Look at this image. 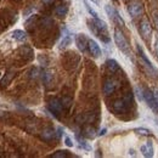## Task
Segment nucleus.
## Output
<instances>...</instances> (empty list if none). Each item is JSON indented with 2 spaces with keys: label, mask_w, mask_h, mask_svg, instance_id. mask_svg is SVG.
I'll list each match as a JSON object with an SVG mask.
<instances>
[{
  "label": "nucleus",
  "mask_w": 158,
  "mask_h": 158,
  "mask_svg": "<svg viewBox=\"0 0 158 158\" xmlns=\"http://www.w3.org/2000/svg\"><path fill=\"white\" fill-rule=\"evenodd\" d=\"M89 28L90 31L102 41L108 43L110 41V34H108V29H107V24L102 20L94 19L93 21H89Z\"/></svg>",
  "instance_id": "obj_1"
},
{
  "label": "nucleus",
  "mask_w": 158,
  "mask_h": 158,
  "mask_svg": "<svg viewBox=\"0 0 158 158\" xmlns=\"http://www.w3.org/2000/svg\"><path fill=\"white\" fill-rule=\"evenodd\" d=\"M114 41H116V45L118 46V49L120 51H123L125 55H129L130 54V46H129V44H128V40L127 38L124 37V34H123V32L118 29V28H116L114 29Z\"/></svg>",
  "instance_id": "obj_2"
},
{
  "label": "nucleus",
  "mask_w": 158,
  "mask_h": 158,
  "mask_svg": "<svg viewBox=\"0 0 158 158\" xmlns=\"http://www.w3.org/2000/svg\"><path fill=\"white\" fill-rule=\"evenodd\" d=\"M131 102H133V96H131V95H127V96H124L123 99L117 100V101L113 103L112 108H113V111H114L116 113H125V112L130 108Z\"/></svg>",
  "instance_id": "obj_3"
},
{
  "label": "nucleus",
  "mask_w": 158,
  "mask_h": 158,
  "mask_svg": "<svg viewBox=\"0 0 158 158\" xmlns=\"http://www.w3.org/2000/svg\"><path fill=\"white\" fill-rule=\"evenodd\" d=\"M142 99L145 100V102L155 111H157L158 106H157V102H156V99H155V94L148 90V89H143L142 90Z\"/></svg>",
  "instance_id": "obj_4"
},
{
  "label": "nucleus",
  "mask_w": 158,
  "mask_h": 158,
  "mask_svg": "<svg viewBox=\"0 0 158 158\" xmlns=\"http://www.w3.org/2000/svg\"><path fill=\"white\" fill-rule=\"evenodd\" d=\"M139 32H140V35L145 40H148L151 38V34H152V28H151V24L147 20H143L140 23V28H139Z\"/></svg>",
  "instance_id": "obj_5"
},
{
  "label": "nucleus",
  "mask_w": 158,
  "mask_h": 158,
  "mask_svg": "<svg viewBox=\"0 0 158 158\" xmlns=\"http://www.w3.org/2000/svg\"><path fill=\"white\" fill-rule=\"evenodd\" d=\"M119 86V83L116 79H107L103 84V94L105 95H111L113 94Z\"/></svg>",
  "instance_id": "obj_6"
},
{
  "label": "nucleus",
  "mask_w": 158,
  "mask_h": 158,
  "mask_svg": "<svg viewBox=\"0 0 158 158\" xmlns=\"http://www.w3.org/2000/svg\"><path fill=\"white\" fill-rule=\"evenodd\" d=\"M106 12H107V15H108V17L111 19V20H113L116 23H118L119 26H124V21L122 20V17L119 16L118 11L113 7V6H111V5H106Z\"/></svg>",
  "instance_id": "obj_7"
},
{
  "label": "nucleus",
  "mask_w": 158,
  "mask_h": 158,
  "mask_svg": "<svg viewBox=\"0 0 158 158\" xmlns=\"http://www.w3.org/2000/svg\"><path fill=\"white\" fill-rule=\"evenodd\" d=\"M138 51H139V57H140V61H141V63L143 64V67H145V69L146 71H148L150 73H155L156 72V69H155V67L152 66V63L148 61V59L145 56V54H143V51L141 50V48L138 45Z\"/></svg>",
  "instance_id": "obj_8"
},
{
  "label": "nucleus",
  "mask_w": 158,
  "mask_h": 158,
  "mask_svg": "<svg viewBox=\"0 0 158 158\" xmlns=\"http://www.w3.org/2000/svg\"><path fill=\"white\" fill-rule=\"evenodd\" d=\"M128 12L131 17H138L143 12V7L139 1H135V2H131L128 6Z\"/></svg>",
  "instance_id": "obj_9"
},
{
  "label": "nucleus",
  "mask_w": 158,
  "mask_h": 158,
  "mask_svg": "<svg viewBox=\"0 0 158 158\" xmlns=\"http://www.w3.org/2000/svg\"><path fill=\"white\" fill-rule=\"evenodd\" d=\"M62 108H63V106H62V102H61L60 100L54 99L49 102V110H50V112H51L54 116H56V117L62 112Z\"/></svg>",
  "instance_id": "obj_10"
},
{
  "label": "nucleus",
  "mask_w": 158,
  "mask_h": 158,
  "mask_svg": "<svg viewBox=\"0 0 158 158\" xmlns=\"http://www.w3.org/2000/svg\"><path fill=\"white\" fill-rule=\"evenodd\" d=\"M76 44L78 46V49L81 52H86L88 51V44H89V39L84 35V34H78L76 37Z\"/></svg>",
  "instance_id": "obj_11"
},
{
  "label": "nucleus",
  "mask_w": 158,
  "mask_h": 158,
  "mask_svg": "<svg viewBox=\"0 0 158 158\" xmlns=\"http://www.w3.org/2000/svg\"><path fill=\"white\" fill-rule=\"evenodd\" d=\"M88 51H89L90 55L94 56V57H100V55H101V49H100V46L98 45V43H96L95 40L89 39Z\"/></svg>",
  "instance_id": "obj_12"
},
{
  "label": "nucleus",
  "mask_w": 158,
  "mask_h": 158,
  "mask_svg": "<svg viewBox=\"0 0 158 158\" xmlns=\"http://www.w3.org/2000/svg\"><path fill=\"white\" fill-rule=\"evenodd\" d=\"M141 152L145 157H152L153 156V147H152V142L147 141L145 145L141 146Z\"/></svg>",
  "instance_id": "obj_13"
},
{
  "label": "nucleus",
  "mask_w": 158,
  "mask_h": 158,
  "mask_svg": "<svg viewBox=\"0 0 158 158\" xmlns=\"http://www.w3.org/2000/svg\"><path fill=\"white\" fill-rule=\"evenodd\" d=\"M69 44H71V34H69L67 31H64V33H63V35H62V39L60 41V49H64V48H67Z\"/></svg>",
  "instance_id": "obj_14"
},
{
  "label": "nucleus",
  "mask_w": 158,
  "mask_h": 158,
  "mask_svg": "<svg viewBox=\"0 0 158 158\" xmlns=\"http://www.w3.org/2000/svg\"><path fill=\"white\" fill-rule=\"evenodd\" d=\"M106 66H107V68H108V71L111 73H114V72H117L119 69V64L116 60H107L106 61Z\"/></svg>",
  "instance_id": "obj_15"
},
{
  "label": "nucleus",
  "mask_w": 158,
  "mask_h": 158,
  "mask_svg": "<svg viewBox=\"0 0 158 158\" xmlns=\"http://www.w3.org/2000/svg\"><path fill=\"white\" fill-rule=\"evenodd\" d=\"M11 37H12L15 40H17V41H24V40L27 39V34H26V32L20 31V29L14 31L12 34H11Z\"/></svg>",
  "instance_id": "obj_16"
},
{
  "label": "nucleus",
  "mask_w": 158,
  "mask_h": 158,
  "mask_svg": "<svg viewBox=\"0 0 158 158\" xmlns=\"http://www.w3.org/2000/svg\"><path fill=\"white\" fill-rule=\"evenodd\" d=\"M41 138L43 140H46V141H50L55 138V130L49 128V129H45L43 133H41Z\"/></svg>",
  "instance_id": "obj_17"
},
{
  "label": "nucleus",
  "mask_w": 158,
  "mask_h": 158,
  "mask_svg": "<svg viewBox=\"0 0 158 158\" xmlns=\"http://www.w3.org/2000/svg\"><path fill=\"white\" fill-rule=\"evenodd\" d=\"M67 11H68V7L66 5H59L56 9H55V14L56 16L59 17H64L67 15Z\"/></svg>",
  "instance_id": "obj_18"
},
{
  "label": "nucleus",
  "mask_w": 158,
  "mask_h": 158,
  "mask_svg": "<svg viewBox=\"0 0 158 158\" xmlns=\"http://www.w3.org/2000/svg\"><path fill=\"white\" fill-rule=\"evenodd\" d=\"M84 135L89 139L94 138V136H95V130H94L93 128H86L85 131H84Z\"/></svg>",
  "instance_id": "obj_19"
},
{
  "label": "nucleus",
  "mask_w": 158,
  "mask_h": 158,
  "mask_svg": "<svg viewBox=\"0 0 158 158\" xmlns=\"http://www.w3.org/2000/svg\"><path fill=\"white\" fill-rule=\"evenodd\" d=\"M135 133H138L139 135H145V136H148L150 135V130H147L145 128H136L135 129Z\"/></svg>",
  "instance_id": "obj_20"
},
{
  "label": "nucleus",
  "mask_w": 158,
  "mask_h": 158,
  "mask_svg": "<svg viewBox=\"0 0 158 158\" xmlns=\"http://www.w3.org/2000/svg\"><path fill=\"white\" fill-rule=\"evenodd\" d=\"M62 106L64 107V108H69L71 107V105H72V99H69V98H64V99H62Z\"/></svg>",
  "instance_id": "obj_21"
},
{
  "label": "nucleus",
  "mask_w": 158,
  "mask_h": 158,
  "mask_svg": "<svg viewBox=\"0 0 158 158\" xmlns=\"http://www.w3.org/2000/svg\"><path fill=\"white\" fill-rule=\"evenodd\" d=\"M68 156V153H67V151H59L57 153H54L51 157L54 158H64Z\"/></svg>",
  "instance_id": "obj_22"
},
{
  "label": "nucleus",
  "mask_w": 158,
  "mask_h": 158,
  "mask_svg": "<svg viewBox=\"0 0 158 158\" xmlns=\"http://www.w3.org/2000/svg\"><path fill=\"white\" fill-rule=\"evenodd\" d=\"M43 79H44V81L48 84V83H50V81H51V79H52V74H51L50 72H44V74H43Z\"/></svg>",
  "instance_id": "obj_23"
},
{
  "label": "nucleus",
  "mask_w": 158,
  "mask_h": 158,
  "mask_svg": "<svg viewBox=\"0 0 158 158\" xmlns=\"http://www.w3.org/2000/svg\"><path fill=\"white\" fill-rule=\"evenodd\" d=\"M64 142H66V145H67L68 147H72V146H73V142H72V140L68 138V136H66V139H64Z\"/></svg>",
  "instance_id": "obj_24"
},
{
  "label": "nucleus",
  "mask_w": 158,
  "mask_h": 158,
  "mask_svg": "<svg viewBox=\"0 0 158 158\" xmlns=\"http://www.w3.org/2000/svg\"><path fill=\"white\" fill-rule=\"evenodd\" d=\"M155 51L158 55V35H156V38H155Z\"/></svg>",
  "instance_id": "obj_25"
},
{
  "label": "nucleus",
  "mask_w": 158,
  "mask_h": 158,
  "mask_svg": "<svg viewBox=\"0 0 158 158\" xmlns=\"http://www.w3.org/2000/svg\"><path fill=\"white\" fill-rule=\"evenodd\" d=\"M155 99H156V102H157L158 106V90H155Z\"/></svg>",
  "instance_id": "obj_26"
},
{
  "label": "nucleus",
  "mask_w": 158,
  "mask_h": 158,
  "mask_svg": "<svg viewBox=\"0 0 158 158\" xmlns=\"http://www.w3.org/2000/svg\"><path fill=\"white\" fill-rule=\"evenodd\" d=\"M155 24H156V27H157V29H158V15L155 16Z\"/></svg>",
  "instance_id": "obj_27"
},
{
  "label": "nucleus",
  "mask_w": 158,
  "mask_h": 158,
  "mask_svg": "<svg viewBox=\"0 0 158 158\" xmlns=\"http://www.w3.org/2000/svg\"><path fill=\"white\" fill-rule=\"evenodd\" d=\"M41 1H43L44 4H51V2L54 1V0H41Z\"/></svg>",
  "instance_id": "obj_28"
},
{
  "label": "nucleus",
  "mask_w": 158,
  "mask_h": 158,
  "mask_svg": "<svg viewBox=\"0 0 158 158\" xmlns=\"http://www.w3.org/2000/svg\"><path fill=\"white\" fill-rule=\"evenodd\" d=\"M105 134H106V129H102L99 133V135H105Z\"/></svg>",
  "instance_id": "obj_29"
},
{
  "label": "nucleus",
  "mask_w": 158,
  "mask_h": 158,
  "mask_svg": "<svg viewBox=\"0 0 158 158\" xmlns=\"http://www.w3.org/2000/svg\"><path fill=\"white\" fill-rule=\"evenodd\" d=\"M90 1H93V2H95V4H98L100 0H90Z\"/></svg>",
  "instance_id": "obj_30"
}]
</instances>
